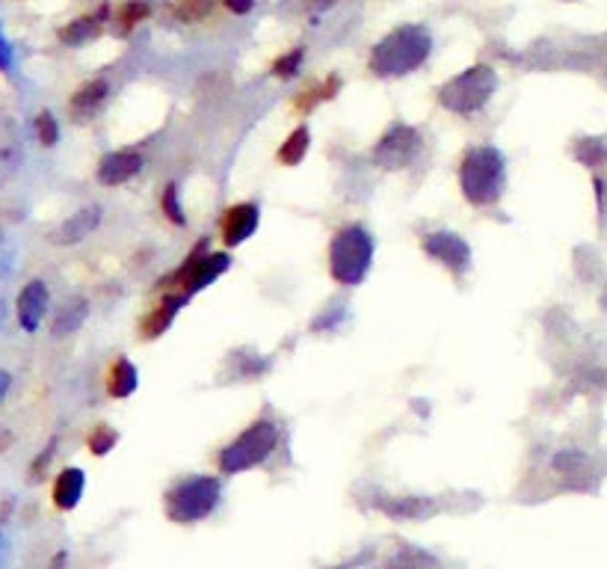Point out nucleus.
Returning a JSON list of instances; mask_svg holds the SVG:
<instances>
[{"mask_svg":"<svg viewBox=\"0 0 607 569\" xmlns=\"http://www.w3.org/2000/svg\"><path fill=\"white\" fill-rule=\"evenodd\" d=\"M459 190L471 208H495L507 190V158L495 146H471L459 160Z\"/></svg>","mask_w":607,"mask_h":569,"instance_id":"obj_1","label":"nucleus"},{"mask_svg":"<svg viewBox=\"0 0 607 569\" xmlns=\"http://www.w3.org/2000/svg\"><path fill=\"white\" fill-rule=\"evenodd\" d=\"M433 51V36L421 24H403L391 30L386 39H379L367 59V68L376 78H403L427 63Z\"/></svg>","mask_w":607,"mask_h":569,"instance_id":"obj_2","label":"nucleus"},{"mask_svg":"<svg viewBox=\"0 0 607 569\" xmlns=\"http://www.w3.org/2000/svg\"><path fill=\"white\" fill-rule=\"evenodd\" d=\"M374 253H376V241L365 225L359 222L344 225L329 241V253H326L329 276L338 284H344V288H355V284H362L367 273H371Z\"/></svg>","mask_w":607,"mask_h":569,"instance_id":"obj_3","label":"nucleus"},{"mask_svg":"<svg viewBox=\"0 0 607 569\" xmlns=\"http://www.w3.org/2000/svg\"><path fill=\"white\" fill-rule=\"evenodd\" d=\"M282 430L273 419H255L241 436H234L229 445L220 450L217 466L220 474H241L249 469H258L276 454Z\"/></svg>","mask_w":607,"mask_h":569,"instance_id":"obj_4","label":"nucleus"},{"mask_svg":"<svg viewBox=\"0 0 607 569\" xmlns=\"http://www.w3.org/2000/svg\"><path fill=\"white\" fill-rule=\"evenodd\" d=\"M222 498V481L213 474H193V478H181L170 486L163 495L166 516L175 525H196V522L208 519L213 510L220 507Z\"/></svg>","mask_w":607,"mask_h":569,"instance_id":"obj_5","label":"nucleus"},{"mask_svg":"<svg viewBox=\"0 0 607 569\" xmlns=\"http://www.w3.org/2000/svg\"><path fill=\"white\" fill-rule=\"evenodd\" d=\"M498 89V75L489 66H471L438 87V104L457 116L483 110Z\"/></svg>","mask_w":607,"mask_h":569,"instance_id":"obj_6","label":"nucleus"},{"mask_svg":"<svg viewBox=\"0 0 607 569\" xmlns=\"http://www.w3.org/2000/svg\"><path fill=\"white\" fill-rule=\"evenodd\" d=\"M229 267H231L229 253H211L205 243H199L193 253L184 258V264L178 267L170 279H166V284H170L166 291H178V294L193 296L199 291H205L208 284H213L220 276H225Z\"/></svg>","mask_w":607,"mask_h":569,"instance_id":"obj_7","label":"nucleus"},{"mask_svg":"<svg viewBox=\"0 0 607 569\" xmlns=\"http://www.w3.org/2000/svg\"><path fill=\"white\" fill-rule=\"evenodd\" d=\"M421 151H424V137L418 134V130H415L412 125L395 122L383 137H379L371 158L379 170L397 172V170H406V166L418 160Z\"/></svg>","mask_w":607,"mask_h":569,"instance_id":"obj_8","label":"nucleus"},{"mask_svg":"<svg viewBox=\"0 0 607 569\" xmlns=\"http://www.w3.org/2000/svg\"><path fill=\"white\" fill-rule=\"evenodd\" d=\"M421 249L433 261H438V264H442L457 282L471 270V246H468L466 237L457 234V232H430V234H424Z\"/></svg>","mask_w":607,"mask_h":569,"instance_id":"obj_9","label":"nucleus"},{"mask_svg":"<svg viewBox=\"0 0 607 569\" xmlns=\"http://www.w3.org/2000/svg\"><path fill=\"white\" fill-rule=\"evenodd\" d=\"M261 222V208L255 202H237V205H229L220 217V241L225 249H237L243 246L249 237L258 232Z\"/></svg>","mask_w":607,"mask_h":569,"instance_id":"obj_10","label":"nucleus"},{"mask_svg":"<svg viewBox=\"0 0 607 569\" xmlns=\"http://www.w3.org/2000/svg\"><path fill=\"white\" fill-rule=\"evenodd\" d=\"M142 154L137 149H118V151H110L104 154L98 160V170H95V178L104 184V187H122L128 181H134V178L142 172Z\"/></svg>","mask_w":607,"mask_h":569,"instance_id":"obj_11","label":"nucleus"},{"mask_svg":"<svg viewBox=\"0 0 607 569\" xmlns=\"http://www.w3.org/2000/svg\"><path fill=\"white\" fill-rule=\"evenodd\" d=\"M47 308H51V291H47V284H45L42 279H30V282L21 288L18 300H15L18 326H21L24 332H36V329L42 326Z\"/></svg>","mask_w":607,"mask_h":569,"instance_id":"obj_12","label":"nucleus"},{"mask_svg":"<svg viewBox=\"0 0 607 569\" xmlns=\"http://www.w3.org/2000/svg\"><path fill=\"white\" fill-rule=\"evenodd\" d=\"M190 300L187 294H178V291H163V296L158 303L151 305V312L139 320V338L142 341H154L160 338L166 329L172 326V320L178 317V312L184 308V303Z\"/></svg>","mask_w":607,"mask_h":569,"instance_id":"obj_13","label":"nucleus"},{"mask_svg":"<svg viewBox=\"0 0 607 569\" xmlns=\"http://www.w3.org/2000/svg\"><path fill=\"white\" fill-rule=\"evenodd\" d=\"M101 225V208L98 205H87L71 213L68 220H63L57 225V229L47 234V241L57 243V246H75V243H83L87 237Z\"/></svg>","mask_w":607,"mask_h":569,"instance_id":"obj_14","label":"nucleus"},{"mask_svg":"<svg viewBox=\"0 0 607 569\" xmlns=\"http://www.w3.org/2000/svg\"><path fill=\"white\" fill-rule=\"evenodd\" d=\"M83 490H87V474H83V469L66 466L54 481L51 502H54V507L59 510V513H68V510H75L80 504Z\"/></svg>","mask_w":607,"mask_h":569,"instance_id":"obj_15","label":"nucleus"},{"mask_svg":"<svg viewBox=\"0 0 607 569\" xmlns=\"http://www.w3.org/2000/svg\"><path fill=\"white\" fill-rule=\"evenodd\" d=\"M376 504L395 522H415V519H427L436 513V504L421 495H383Z\"/></svg>","mask_w":607,"mask_h":569,"instance_id":"obj_16","label":"nucleus"},{"mask_svg":"<svg viewBox=\"0 0 607 569\" xmlns=\"http://www.w3.org/2000/svg\"><path fill=\"white\" fill-rule=\"evenodd\" d=\"M107 95H110V83H107V78H92L68 98V113L75 116L77 122L80 119H89L92 113H98V107L107 101Z\"/></svg>","mask_w":607,"mask_h":569,"instance_id":"obj_17","label":"nucleus"},{"mask_svg":"<svg viewBox=\"0 0 607 569\" xmlns=\"http://www.w3.org/2000/svg\"><path fill=\"white\" fill-rule=\"evenodd\" d=\"M139 386V374L134 362L128 359V356H116V359L110 362V367H107V377H104V388L107 395L116 398V400H125L137 391Z\"/></svg>","mask_w":607,"mask_h":569,"instance_id":"obj_18","label":"nucleus"},{"mask_svg":"<svg viewBox=\"0 0 607 569\" xmlns=\"http://www.w3.org/2000/svg\"><path fill=\"white\" fill-rule=\"evenodd\" d=\"M89 317V300L87 296H71L63 305L57 308L54 315V324H51V336L54 338H68L75 336V332L87 324Z\"/></svg>","mask_w":607,"mask_h":569,"instance_id":"obj_19","label":"nucleus"},{"mask_svg":"<svg viewBox=\"0 0 607 569\" xmlns=\"http://www.w3.org/2000/svg\"><path fill=\"white\" fill-rule=\"evenodd\" d=\"M308 149H312V130H308V125H296L279 146L276 160L282 166H300L305 160Z\"/></svg>","mask_w":607,"mask_h":569,"instance_id":"obj_20","label":"nucleus"},{"mask_svg":"<svg viewBox=\"0 0 607 569\" xmlns=\"http://www.w3.org/2000/svg\"><path fill=\"white\" fill-rule=\"evenodd\" d=\"M338 89H341V78L332 75V78H326L324 83H314V87H308V89H303L300 95H296V98H293V110L300 113V116H308L317 104L335 98Z\"/></svg>","mask_w":607,"mask_h":569,"instance_id":"obj_21","label":"nucleus"},{"mask_svg":"<svg viewBox=\"0 0 607 569\" xmlns=\"http://www.w3.org/2000/svg\"><path fill=\"white\" fill-rule=\"evenodd\" d=\"M149 16H151V6L146 4V0H125V4L116 9L113 21L122 27V33H128V30H134L139 21H146Z\"/></svg>","mask_w":607,"mask_h":569,"instance_id":"obj_22","label":"nucleus"},{"mask_svg":"<svg viewBox=\"0 0 607 569\" xmlns=\"http://www.w3.org/2000/svg\"><path fill=\"white\" fill-rule=\"evenodd\" d=\"M98 30H101L98 18H77V21H71L68 27L59 30V42H66V45H83L87 39H92V36H98Z\"/></svg>","mask_w":607,"mask_h":569,"instance_id":"obj_23","label":"nucleus"},{"mask_svg":"<svg viewBox=\"0 0 607 569\" xmlns=\"http://www.w3.org/2000/svg\"><path fill=\"white\" fill-rule=\"evenodd\" d=\"M116 445H118V433L107 424H95L87 436V448L92 457H107Z\"/></svg>","mask_w":607,"mask_h":569,"instance_id":"obj_24","label":"nucleus"},{"mask_svg":"<svg viewBox=\"0 0 607 569\" xmlns=\"http://www.w3.org/2000/svg\"><path fill=\"white\" fill-rule=\"evenodd\" d=\"M160 211H163V217L170 220L172 225H187L184 205H181V190H178L175 181H170V184L163 187V193H160Z\"/></svg>","mask_w":607,"mask_h":569,"instance_id":"obj_25","label":"nucleus"},{"mask_svg":"<svg viewBox=\"0 0 607 569\" xmlns=\"http://www.w3.org/2000/svg\"><path fill=\"white\" fill-rule=\"evenodd\" d=\"M213 12V0H175L172 4V16L181 24H193L208 18Z\"/></svg>","mask_w":607,"mask_h":569,"instance_id":"obj_26","label":"nucleus"},{"mask_svg":"<svg viewBox=\"0 0 607 569\" xmlns=\"http://www.w3.org/2000/svg\"><path fill=\"white\" fill-rule=\"evenodd\" d=\"M303 59H305V47H293V51L282 54L276 63L270 66L273 78L276 80H293L303 71Z\"/></svg>","mask_w":607,"mask_h":569,"instance_id":"obj_27","label":"nucleus"},{"mask_svg":"<svg viewBox=\"0 0 607 569\" xmlns=\"http://www.w3.org/2000/svg\"><path fill=\"white\" fill-rule=\"evenodd\" d=\"M36 137H39V142L45 149H51V146H57V140H59V125H57V119L51 116V113H39L36 116Z\"/></svg>","mask_w":607,"mask_h":569,"instance_id":"obj_28","label":"nucleus"},{"mask_svg":"<svg viewBox=\"0 0 607 569\" xmlns=\"http://www.w3.org/2000/svg\"><path fill=\"white\" fill-rule=\"evenodd\" d=\"M54 450H57V439H51V442H47V448L42 450L39 457H36V462L30 466V481H42V471L47 469V462H51Z\"/></svg>","mask_w":607,"mask_h":569,"instance_id":"obj_29","label":"nucleus"},{"mask_svg":"<svg viewBox=\"0 0 607 569\" xmlns=\"http://www.w3.org/2000/svg\"><path fill=\"white\" fill-rule=\"evenodd\" d=\"M220 4L229 12H234V16H246V12H252L255 0H220Z\"/></svg>","mask_w":607,"mask_h":569,"instance_id":"obj_30","label":"nucleus"},{"mask_svg":"<svg viewBox=\"0 0 607 569\" xmlns=\"http://www.w3.org/2000/svg\"><path fill=\"white\" fill-rule=\"evenodd\" d=\"M9 388H12V374H9V371H0V403L6 400Z\"/></svg>","mask_w":607,"mask_h":569,"instance_id":"obj_31","label":"nucleus"},{"mask_svg":"<svg viewBox=\"0 0 607 569\" xmlns=\"http://www.w3.org/2000/svg\"><path fill=\"white\" fill-rule=\"evenodd\" d=\"M12 442H15V436H12L9 430H0V450H6Z\"/></svg>","mask_w":607,"mask_h":569,"instance_id":"obj_32","label":"nucleus"},{"mask_svg":"<svg viewBox=\"0 0 607 569\" xmlns=\"http://www.w3.org/2000/svg\"><path fill=\"white\" fill-rule=\"evenodd\" d=\"M47 569H66V552L54 554V561H51V566H47Z\"/></svg>","mask_w":607,"mask_h":569,"instance_id":"obj_33","label":"nucleus"},{"mask_svg":"<svg viewBox=\"0 0 607 569\" xmlns=\"http://www.w3.org/2000/svg\"><path fill=\"white\" fill-rule=\"evenodd\" d=\"M335 4V0H312V4H308V9H326V6H332Z\"/></svg>","mask_w":607,"mask_h":569,"instance_id":"obj_34","label":"nucleus"},{"mask_svg":"<svg viewBox=\"0 0 607 569\" xmlns=\"http://www.w3.org/2000/svg\"><path fill=\"white\" fill-rule=\"evenodd\" d=\"M0 237H4V232H0Z\"/></svg>","mask_w":607,"mask_h":569,"instance_id":"obj_35","label":"nucleus"}]
</instances>
